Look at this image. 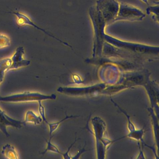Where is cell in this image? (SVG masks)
<instances>
[{"label":"cell","instance_id":"1","mask_svg":"<svg viewBox=\"0 0 159 159\" xmlns=\"http://www.w3.org/2000/svg\"><path fill=\"white\" fill-rule=\"evenodd\" d=\"M89 15L93 25L94 32L93 56L95 57L96 55H101L102 53L104 45V29L107 23L96 7L90 8Z\"/></svg>","mask_w":159,"mask_h":159},{"label":"cell","instance_id":"2","mask_svg":"<svg viewBox=\"0 0 159 159\" xmlns=\"http://www.w3.org/2000/svg\"><path fill=\"white\" fill-rule=\"evenodd\" d=\"M104 40L106 41L110 44L118 47L122 48L129 51H132L134 52L141 54H158L159 47L148 46L140 43H134L124 41L109 36L107 34H104Z\"/></svg>","mask_w":159,"mask_h":159},{"label":"cell","instance_id":"3","mask_svg":"<svg viewBox=\"0 0 159 159\" xmlns=\"http://www.w3.org/2000/svg\"><path fill=\"white\" fill-rule=\"evenodd\" d=\"M57 96L54 94L47 95L36 92H26L8 96H0V102L7 103H20L32 101L38 102L45 100H55Z\"/></svg>","mask_w":159,"mask_h":159},{"label":"cell","instance_id":"4","mask_svg":"<svg viewBox=\"0 0 159 159\" xmlns=\"http://www.w3.org/2000/svg\"><path fill=\"white\" fill-rule=\"evenodd\" d=\"M120 4L116 0H98L96 6L106 23L115 19L119 11Z\"/></svg>","mask_w":159,"mask_h":159},{"label":"cell","instance_id":"5","mask_svg":"<svg viewBox=\"0 0 159 159\" xmlns=\"http://www.w3.org/2000/svg\"><path fill=\"white\" fill-rule=\"evenodd\" d=\"M146 15L139 9L127 3L121 2L120 4L119 11L113 22L120 20L141 21Z\"/></svg>","mask_w":159,"mask_h":159},{"label":"cell","instance_id":"6","mask_svg":"<svg viewBox=\"0 0 159 159\" xmlns=\"http://www.w3.org/2000/svg\"><path fill=\"white\" fill-rule=\"evenodd\" d=\"M92 124L93 128L94 134L96 139L97 155H103L106 152V148L100 140L103 138L106 131V123L100 117H96L92 119Z\"/></svg>","mask_w":159,"mask_h":159},{"label":"cell","instance_id":"7","mask_svg":"<svg viewBox=\"0 0 159 159\" xmlns=\"http://www.w3.org/2000/svg\"><path fill=\"white\" fill-rule=\"evenodd\" d=\"M25 122H23L21 121L13 119L0 108V130L7 137H9L10 136L7 130L8 126L20 129L25 125Z\"/></svg>","mask_w":159,"mask_h":159},{"label":"cell","instance_id":"8","mask_svg":"<svg viewBox=\"0 0 159 159\" xmlns=\"http://www.w3.org/2000/svg\"><path fill=\"white\" fill-rule=\"evenodd\" d=\"M104 84H100L91 86V87H84V88L60 87L57 89V91L61 93L66 94L82 95L86 94L91 93L97 91L102 90L105 87V85Z\"/></svg>","mask_w":159,"mask_h":159},{"label":"cell","instance_id":"9","mask_svg":"<svg viewBox=\"0 0 159 159\" xmlns=\"http://www.w3.org/2000/svg\"><path fill=\"white\" fill-rule=\"evenodd\" d=\"M24 54L25 50L24 47L20 46L16 49L14 54L11 57L12 64L10 67V70L18 69L24 67L28 66L30 65V61L24 59Z\"/></svg>","mask_w":159,"mask_h":159},{"label":"cell","instance_id":"10","mask_svg":"<svg viewBox=\"0 0 159 159\" xmlns=\"http://www.w3.org/2000/svg\"><path fill=\"white\" fill-rule=\"evenodd\" d=\"M12 13L15 15L16 16V17H17V23L19 25H30L31 26L34 27V28L37 29V30H41V31L44 32L46 35H48V36H50V37L55 39L56 40L62 43H63V44H65V45H66V46H69V47L72 48V47L70 46L69 44L66 43L62 41V40L59 39H57L56 37L54 36L53 35L50 34L49 32H47L45 30L41 28L40 27L38 26L36 24H35V23H33V22L31 21V19H30L28 16H27L21 13L18 12H12Z\"/></svg>","mask_w":159,"mask_h":159},{"label":"cell","instance_id":"11","mask_svg":"<svg viewBox=\"0 0 159 159\" xmlns=\"http://www.w3.org/2000/svg\"><path fill=\"white\" fill-rule=\"evenodd\" d=\"M145 132V127H143L142 129H139V130L135 129L134 131L130 132V133L116 140H113V142H116V141L125 138H131L137 140L138 141H141L142 143H143L144 141L143 140V138Z\"/></svg>","mask_w":159,"mask_h":159},{"label":"cell","instance_id":"12","mask_svg":"<svg viewBox=\"0 0 159 159\" xmlns=\"http://www.w3.org/2000/svg\"><path fill=\"white\" fill-rule=\"evenodd\" d=\"M1 153L7 159H18L15 148L11 144H7L4 145L2 148Z\"/></svg>","mask_w":159,"mask_h":159},{"label":"cell","instance_id":"13","mask_svg":"<svg viewBox=\"0 0 159 159\" xmlns=\"http://www.w3.org/2000/svg\"><path fill=\"white\" fill-rule=\"evenodd\" d=\"M42 121L43 119L40 116L37 115L32 111L29 110L27 111L25 117V123H30L35 125H39Z\"/></svg>","mask_w":159,"mask_h":159},{"label":"cell","instance_id":"14","mask_svg":"<svg viewBox=\"0 0 159 159\" xmlns=\"http://www.w3.org/2000/svg\"><path fill=\"white\" fill-rule=\"evenodd\" d=\"M80 117V116H78V115H70V116H69V115H66V117H65V118H63L62 120L59 121L54 123H48L47 125H48V126H49L50 138H52V135L53 133L57 129L59 125H60L62 123H63V122L67 120H69V119L78 118V117Z\"/></svg>","mask_w":159,"mask_h":159},{"label":"cell","instance_id":"15","mask_svg":"<svg viewBox=\"0 0 159 159\" xmlns=\"http://www.w3.org/2000/svg\"><path fill=\"white\" fill-rule=\"evenodd\" d=\"M111 102L113 103V104H114V106H116L117 108H118V109L120 110V111L122 112V113H123L124 115L125 116V117H126V119L127 120V122H128V124H127V127H128V130H129V132H131V131H134V130H135L136 128L135 125H134V124L132 122V121L131 120V119H130V116H129V114H127V112L124 110L122 108L120 107L116 102H114L113 100H112V98H111Z\"/></svg>","mask_w":159,"mask_h":159},{"label":"cell","instance_id":"16","mask_svg":"<svg viewBox=\"0 0 159 159\" xmlns=\"http://www.w3.org/2000/svg\"><path fill=\"white\" fill-rule=\"evenodd\" d=\"M51 139H52L50 138L48 141L46 140V142H47V146H46V148L45 150L43 152H42L41 154L43 155L48 151L52 152L62 154V152H60L58 148L51 142Z\"/></svg>","mask_w":159,"mask_h":159},{"label":"cell","instance_id":"17","mask_svg":"<svg viewBox=\"0 0 159 159\" xmlns=\"http://www.w3.org/2000/svg\"><path fill=\"white\" fill-rule=\"evenodd\" d=\"M149 111H150L151 114L152 118V122H153V126H154V130L155 132V136L156 137V140L157 141V143L158 144V141H159V125H158V121L156 120V117L154 115L152 109H149Z\"/></svg>","mask_w":159,"mask_h":159},{"label":"cell","instance_id":"18","mask_svg":"<svg viewBox=\"0 0 159 159\" xmlns=\"http://www.w3.org/2000/svg\"><path fill=\"white\" fill-rule=\"evenodd\" d=\"M11 45V40L6 35L0 34V49L6 48Z\"/></svg>","mask_w":159,"mask_h":159},{"label":"cell","instance_id":"19","mask_svg":"<svg viewBox=\"0 0 159 159\" xmlns=\"http://www.w3.org/2000/svg\"><path fill=\"white\" fill-rule=\"evenodd\" d=\"M159 4H157L156 6H149L148 7L147 9V13L148 15L150 14L151 13H153L155 15L156 19H157L156 18L157 16V18H159ZM159 22V20H158Z\"/></svg>","mask_w":159,"mask_h":159},{"label":"cell","instance_id":"20","mask_svg":"<svg viewBox=\"0 0 159 159\" xmlns=\"http://www.w3.org/2000/svg\"><path fill=\"white\" fill-rule=\"evenodd\" d=\"M38 102H39V112L40 115V116L42 118L43 121L45 123L48 124L49 122L47 120L46 116H45V111L44 107L42 104V101H38Z\"/></svg>","mask_w":159,"mask_h":159},{"label":"cell","instance_id":"21","mask_svg":"<svg viewBox=\"0 0 159 159\" xmlns=\"http://www.w3.org/2000/svg\"><path fill=\"white\" fill-rule=\"evenodd\" d=\"M77 137L75 138V140H74V142L70 145L69 147L68 148L67 150L66 151V152L65 153H62V156H63V158L65 159H71V157H70V155L69 154V152L70 151V149H71L72 147H73V145L75 144L76 141H77Z\"/></svg>","mask_w":159,"mask_h":159},{"label":"cell","instance_id":"22","mask_svg":"<svg viewBox=\"0 0 159 159\" xmlns=\"http://www.w3.org/2000/svg\"><path fill=\"white\" fill-rule=\"evenodd\" d=\"M125 86H119V87H113V88H109L107 89V90H105V92L107 93H115V92L119 91V90H120L121 88H125Z\"/></svg>","mask_w":159,"mask_h":159},{"label":"cell","instance_id":"23","mask_svg":"<svg viewBox=\"0 0 159 159\" xmlns=\"http://www.w3.org/2000/svg\"><path fill=\"white\" fill-rule=\"evenodd\" d=\"M85 145L83 147V148H82V149H80V150L78 151L77 153L74 155V156H73V157H71V159H79L80 158V156L81 155V154H82L84 152H85L88 151V150H86L85 148Z\"/></svg>","mask_w":159,"mask_h":159},{"label":"cell","instance_id":"24","mask_svg":"<svg viewBox=\"0 0 159 159\" xmlns=\"http://www.w3.org/2000/svg\"><path fill=\"white\" fill-rule=\"evenodd\" d=\"M6 72V70L5 69L0 66V84L4 80Z\"/></svg>","mask_w":159,"mask_h":159},{"label":"cell","instance_id":"25","mask_svg":"<svg viewBox=\"0 0 159 159\" xmlns=\"http://www.w3.org/2000/svg\"><path fill=\"white\" fill-rule=\"evenodd\" d=\"M138 146L139 147V153L137 158V159H145V155H144L143 152V147H142V148H141V146H140V142L139 141H138Z\"/></svg>","mask_w":159,"mask_h":159},{"label":"cell","instance_id":"26","mask_svg":"<svg viewBox=\"0 0 159 159\" xmlns=\"http://www.w3.org/2000/svg\"><path fill=\"white\" fill-rule=\"evenodd\" d=\"M142 1L143 2L146 3L147 5H148V0H142Z\"/></svg>","mask_w":159,"mask_h":159}]
</instances>
